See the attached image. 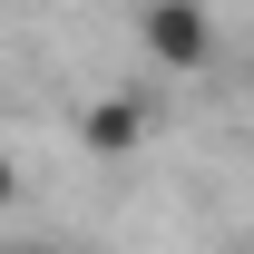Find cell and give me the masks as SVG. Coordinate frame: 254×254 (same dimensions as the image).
Segmentation results:
<instances>
[{"label":"cell","mask_w":254,"mask_h":254,"mask_svg":"<svg viewBox=\"0 0 254 254\" xmlns=\"http://www.w3.org/2000/svg\"><path fill=\"white\" fill-rule=\"evenodd\" d=\"M245 98H254V49H245Z\"/></svg>","instance_id":"cell-3"},{"label":"cell","mask_w":254,"mask_h":254,"mask_svg":"<svg viewBox=\"0 0 254 254\" xmlns=\"http://www.w3.org/2000/svg\"><path fill=\"white\" fill-rule=\"evenodd\" d=\"M157 118H166V108H157L147 88H108L88 118H78V147H88V157H127V147L157 137Z\"/></svg>","instance_id":"cell-2"},{"label":"cell","mask_w":254,"mask_h":254,"mask_svg":"<svg viewBox=\"0 0 254 254\" xmlns=\"http://www.w3.org/2000/svg\"><path fill=\"white\" fill-rule=\"evenodd\" d=\"M137 49L166 78H195V68H215V10L205 0H137Z\"/></svg>","instance_id":"cell-1"}]
</instances>
